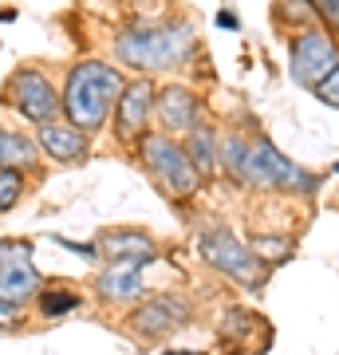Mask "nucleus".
<instances>
[{
    "mask_svg": "<svg viewBox=\"0 0 339 355\" xmlns=\"http://www.w3.org/2000/svg\"><path fill=\"white\" fill-rule=\"evenodd\" d=\"M123 87H126L123 76L111 64H103V60L76 64L71 76H67V87H63V114H67V123L79 127L83 135L99 130L107 123V114L114 111Z\"/></svg>",
    "mask_w": 339,
    "mask_h": 355,
    "instance_id": "obj_1",
    "label": "nucleus"
},
{
    "mask_svg": "<svg viewBox=\"0 0 339 355\" xmlns=\"http://www.w3.org/2000/svg\"><path fill=\"white\" fill-rule=\"evenodd\" d=\"M193 51V28L189 24H154V28H126L114 40V60L139 71H166L189 60Z\"/></svg>",
    "mask_w": 339,
    "mask_h": 355,
    "instance_id": "obj_2",
    "label": "nucleus"
},
{
    "mask_svg": "<svg viewBox=\"0 0 339 355\" xmlns=\"http://www.w3.org/2000/svg\"><path fill=\"white\" fill-rule=\"evenodd\" d=\"M241 182H245V186H261V190H296V193H315L320 190V178L308 174L304 166L288 162L264 135L249 139V158H245Z\"/></svg>",
    "mask_w": 339,
    "mask_h": 355,
    "instance_id": "obj_3",
    "label": "nucleus"
},
{
    "mask_svg": "<svg viewBox=\"0 0 339 355\" xmlns=\"http://www.w3.org/2000/svg\"><path fill=\"white\" fill-rule=\"evenodd\" d=\"M139 158L170 198H189V193L201 190L198 166L189 162L186 146H177L170 135H146V139L139 142Z\"/></svg>",
    "mask_w": 339,
    "mask_h": 355,
    "instance_id": "obj_4",
    "label": "nucleus"
},
{
    "mask_svg": "<svg viewBox=\"0 0 339 355\" xmlns=\"http://www.w3.org/2000/svg\"><path fill=\"white\" fill-rule=\"evenodd\" d=\"M201 257H205V265L217 268V272H225L241 284V288L257 292L268 277V268L252 257L249 245H241L229 229H205L201 233Z\"/></svg>",
    "mask_w": 339,
    "mask_h": 355,
    "instance_id": "obj_5",
    "label": "nucleus"
},
{
    "mask_svg": "<svg viewBox=\"0 0 339 355\" xmlns=\"http://www.w3.org/2000/svg\"><path fill=\"white\" fill-rule=\"evenodd\" d=\"M288 67L292 79L300 87H320L331 71L339 67V44L331 32L324 28H312V32H300V36L288 44Z\"/></svg>",
    "mask_w": 339,
    "mask_h": 355,
    "instance_id": "obj_6",
    "label": "nucleus"
},
{
    "mask_svg": "<svg viewBox=\"0 0 339 355\" xmlns=\"http://www.w3.org/2000/svg\"><path fill=\"white\" fill-rule=\"evenodd\" d=\"M40 292V272L32 265L28 241H0V300L24 304Z\"/></svg>",
    "mask_w": 339,
    "mask_h": 355,
    "instance_id": "obj_7",
    "label": "nucleus"
},
{
    "mask_svg": "<svg viewBox=\"0 0 339 355\" xmlns=\"http://www.w3.org/2000/svg\"><path fill=\"white\" fill-rule=\"evenodd\" d=\"M154 103H158V91H154L150 79L126 83L119 103H114V135L123 142H142L146 139V119H150Z\"/></svg>",
    "mask_w": 339,
    "mask_h": 355,
    "instance_id": "obj_8",
    "label": "nucleus"
},
{
    "mask_svg": "<svg viewBox=\"0 0 339 355\" xmlns=\"http://www.w3.org/2000/svg\"><path fill=\"white\" fill-rule=\"evenodd\" d=\"M8 99H12V107L24 114L28 123H40V127L51 123L55 111H60V99H55L51 83L40 71H32V67H24V71H16L8 79Z\"/></svg>",
    "mask_w": 339,
    "mask_h": 355,
    "instance_id": "obj_9",
    "label": "nucleus"
},
{
    "mask_svg": "<svg viewBox=\"0 0 339 355\" xmlns=\"http://www.w3.org/2000/svg\"><path fill=\"white\" fill-rule=\"evenodd\" d=\"M186 324H189V304L182 296H154L130 316V328L139 336H150V340H162L170 331L186 328Z\"/></svg>",
    "mask_w": 339,
    "mask_h": 355,
    "instance_id": "obj_10",
    "label": "nucleus"
},
{
    "mask_svg": "<svg viewBox=\"0 0 339 355\" xmlns=\"http://www.w3.org/2000/svg\"><path fill=\"white\" fill-rule=\"evenodd\" d=\"M154 111H158V127L166 135H189L193 127H201L198 123V95L189 87H162Z\"/></svg>",
    "mask_w": 339,
    "mask_h": 355,
    "instance_id": "obj_11",
    "label": "nucleus"
},
{
    "mask_svg": "<svg viewBox=\"0 0 339 355\" xmlns=\"http://www.w3.org/2000/svg\"><path fill=\"white\" fill-rule=\"evenodd\" d=\"M142 265L146 261H111V268L95 280V288H99L103 300H114V304H130V300H139L142 296Z\"/></svg>",
    "mask_w": 339,
    "mask_h": 355,
    "instance_id": "obj_12",
    "label": "nucleus"
},
{
    "mask_svg": "<svg viewBox=\"0 0 339 355\" xmlns=\"http://www.w3.org/2000/svg\"><path fill=\"white\" fill-rule=\"evenodd\" d=\"M36 139L44 154H51L55 162H83L87 158V135L71 123H44V127H36Z\"/></svg>",
    "mask_w": 339,
    "mask_h": 355,
    "instance_id": "obj_13",
    "label": "nucleus"
},
{
    "mask_svg": "<svg viewBox=\"0 0 339 355\" xmlns=\"http://www.w3.org/2000/svg\"><path fill=\"white\" fill-rule=\"evenodd\" d=\"M95 249L103 257H111V261H154V241L146 233H130V229H107V233H99Z\"/></svg>",
    "mask_w": 339,
    "mask_h": 355,
    "instance_id": "obj_14",
    "label": "nucleus"
},
{
    "mask_svg": "<svg viewBox=\"0 0 339 355\" xmlns=\"http://www.w3.org/2000/svg\"><path fill=\"white\" fill-rule=\"evenodd\" d=\"M186 154H189V162L198 166V174H214L217 170V154H221L214 130L209 127H193L189 130L186 135Z\"/></svg>",
    "mask_w": 339,
    "mask_h": 355,
    "instance_id": "obj_15",
    "label": "nucleus"
},
{
    "mask_svg": "<svg viewBox=\"0 0 339 355\" xmlns=\"http://www.w3.org/2000/svg\"><path fill=\"white\" fill-rule=\"evenodd\" d=\"M32 162H36V142L0 127V170H20V166H32Z\"/></svg>",
    "mask_w": 339,
    "mask_h": 355,
    "instance_id": "obj_16",
    "label": "nucleus"
},
{
    "mask_svg": "<svg viewBox=\"0 0 339 355\" xmlns=\"http://www.w3.org/2000/svg\"><path fill=\"white\" fill-rule=\"evenodd\" d=\"M249 249H252V257H257L264 268H272V265H280V261H288L292 257V237H280V233H257V237L249 241Z\"/></svg>",
    "mask_w": 339,
    "mask_h": 355,
    "instance_id": "obj_17",
    "label": "nucleus"
},
{
    "mask_svg": "<svg viewBox=\"0 0 339 355\" xmlns=\"http://www.w3.org/2000/svg\"><path fill=\"white\" fill-rule=\"evenodd\" d=\"M288 12V28L292 32H312L320 12H315L312 0H277V16Z\"/></svg>",
    "mask_w": 339,
    "mask_h": 355,
    "instance_id": "obj_18",
    "label": "nucleus"
},
{
    "mask_svg": "<svg viewBox=\"0 0 339 355\" xmlns=\"http://www.w3.org/2000/svg\"><path fill=\"white\" fill-rule=\"evenodd\" d=\"M76 308H79L76 292H67V288H44L40 292V312H44L48 320L67 316V312H76Z\"/></svg>",
    "mask_w": 339,
    "mask_h": 355,
    "instance_id": "obj_19",
    "label": "nucleus"
},
{
    "mask_svg": "<svg viewBox=\"0 0 339 355\" xmlns=\"http://www.w3.org/2000/svg\"><path fill=\"white\" fill-rule=\"evenodd\" d=\"M245 158H249V139H241V135H225V142H221V162H225V174H233L241 182Z\"/></svg>",
    "mask_w": 339,
    "mask_h": 355,
    "instance_id": "obj_20",
    "label": "nucleus"
},
{
    "mask_svg": "<svg viewBox=\"0 0 339 355\" xmlns=\"http://www.w3.org/2000/svg\"><path fill=\"white\" fill-rule=\"evenodd\" d=\"M20 190H24V178L16 170H0V214L20 202Z\"/></svg>",
    "mask_w": 339,
    "mask_h": 355,
    "instance_id": "obj_21",
    "label": "nucleus"
},
{
    "mask_svg": "<svg viewBox=\"0 0 339 355\" xmlns=\"http://www.w3.org/2000/svg\"><path fill=\"white\" fill-rule=\"evenodd\" d=\"M312 95H315L320 103H327V107H336V111H339V67L324 79V83H320V87L312 91Z\"/></svg>",
    "mask_w": 339,
    "mask_h": 355,
    "instance_id": "obj_22",
    "label": "nucleus"
},
{
    "mask_svg": "<svg viewBox=\"0 0 339 355\" xmlns=\"http://www.w3.org/2000/svg\"><path fill=\"white\" fill-rule=\"evenodd\" d=\"M312 4H315V12L331 24V32L339 36V0H312Z\"/></svg>",
    "mask_w": 339,
    "mask_h": 355,
    "instance_id": "obj_23",
    "label": "nucleus"
},
{
    "mask_svg": "<svg viewBox=\"0 0 339 355\" xmlns=\"http://www.w3.org/2000/svg\"><path fill=\"white\" fill-rule=\"evenodd\" d=\"M16 324H20V304L0 300V328H16Z\"/></svg>",
    "mask_w": 339,
    "mask_h": 355,
    "instance_id": "obj_24",
    "label": "nucleus"
},
{
    "mask_svg": "<svg viewBox=\"0 0 339 355\" xmlns=\"http://www.w3.org/2000/svg\"><path fill=\"white\" fill-rule=\"evenodd\" d=\"M217 24L225 28V32H237V16L233 12H217Z\"/></svg>",
    "mask_w": 339,
    "mask_h": 355,
    "instance_id": "obj_25",
    "label": "nucleus"
},
{
    "mask_svg": "<svg viewBox=\"0 0 339 355\" xmlns=\"http://www.w3.org/2000/svg\"><path fill=\"white\" fill-rule=\"evenodd\" d=\"M162 355H193V352H162Z\"/></svg>",
    "mask_w": 339,
    "mask_h": 355,
    "instance_id": "obj_26",
    "label": "nucleus"
},
{
    "mask_svg": "<svg viewBox=\"0 0 339 355\" xmlns=\"http://www.w3.org/2000/svg\"><path fill=\"white\" fill-rule=\"evenodd\" d=\"M336 174H339V162H336Z\"/></svg>",
    "mask_w": 339,
    "mask_h": 355,
    "instance_id": "obj_27",
    "label": "nucleus"
}]
</instances>
